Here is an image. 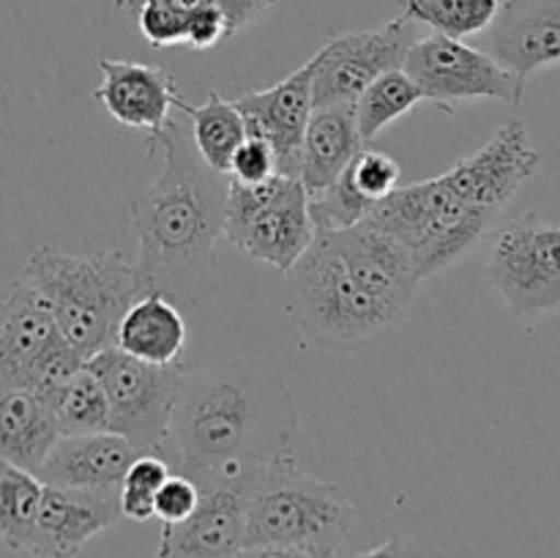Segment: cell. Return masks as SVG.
<instances>
[{"label": "cell", "mask_w": 560, "mask_h": 558, "mask_svg": "<svg viewBox=\"0 0 560 558\" xmlns=\"http://www.w3.org/2000/svg\"><path fill=\"white\" fill-rule=\"evenodd\" d=\"M277 153L262 137L246 135L241 148L235 151L233 164H230V178L241 184H262L271 175H277Z\"/></svg>", "instance_id": "obj_33"}, {"label": "cell", "mask_w": 560, "mask_h": 558, "mask_svg": "<svg viewBox=\"0 0 560 558\" xmlns=\"http://www.w3.org/2000/svg\"><path fill=\"white\" fill-rule=\"evenodd\" d=\"M137 3H140V0H115V9H118V11H129V14H135Z\"/></svg>", "instance_id": "obj_39"}, {"label": "cell", "mask_w": 560, "mask_h": 558, "mask_svg": "<svg viewBox=\"0 0 560 558\" xmlns=\"http://www.w3.org/2000/svg\"><path fill=\"white\" fill-rule=\"evenodd\" d=\"M186 345V323L175 301L162 293H148L126 312L118 328V345L148 364H175Z\"/></svg>", "instance_id": "obj_22"}, {"label": "cell", "mask_w": 560, "mask_h": 558, "mask_svg": "<svg viewBox=\"0 0 560 558\" xmlns=\"http://www.w3.org/2000/svg\"><path fill=\"white\" fill-rule=\"evenodd\" d=\"M235 558H342V556L328 550H310V547L255 545V547H241Z\"/></svg>", "instance_id": "obj_37"}, {"label": "cell", "mask_w": 560, "mask_h": 558, "mask_svg": "<svg viewBox=\"0 0 560 558\" xmlns=\"http://www.w3.org/2000/svg\"><path fill=\"white\" fill-rule=\"evenodd\" d=\"M498 219V213L465 200L443 173L438 178L397 186L372 208L364 222L399 241L413 257L421 279H427L468 255L495 228Z\"/></svg>", "instance_id": "obj_6"}, {"label": "cell", "mask_w": 560, "mask_h": 558, "mask_svg": "<svg viewBox=\"0 0 560 558\" xmlns=\"http://www.w3.org/2000/svg\"><path fill=\"white\" fill-rule=\"evenodd\" d=\"M539 162V151L530 146L528 129L520 120H509L479 151L446 170V175L465 200L501 217L525 181L534 178Z\"/></svg>", "instance_id": "obj_15"}, {"label": "cell", "mask_w": 560, "mask_h": 558, "mask_svg": "<svg viewBox=\"0 0 560 558\" xmlns=\"http://www.w3.org/2000/svg\"><path fill=\"white\" fill-rule=\"evenodd\" d=\"M348 173L350 178L355 181V186H359V189L377 206L383 197H388L397 189L399 173H402V170H399V164L394 162L392 156H386V153L364 148V151L353 159Z\"/></svg>", "instance_id": "obj_30"}, {"label": "cell", "mask_w": 560, "mask_h": 558, "mask_svg": "<svg viewBox=\"0 0 560 558\" xmlns=\"http://www.w3.org/2000/svg\"><path fill=\"white\" fill-rule=\"evenodd\" d=\"M419 102H424V93L405 69H394L377 77L355 102V115H359V129L364 142L375 140L388 124L402 118Z\"/></svg>", "instance_id": "obj_25"}, {"label": "cell", "mask_w": 560, "mask_h": 558, "mask_svg": "<svg viewBox=\"0 0 560 558\" xmlns=\"http://www.w3.org/2000/svg\"><path fill=\"white\" fill-rule=\"evenodd\" d=\"M140 454L135 443L109 430L91 435H60L38 468V479L44 485L120 496L126 474Z\"/></svg>", "instance_id": "obj_19"}, {"label": "cell", "mask_w": 560, "mask_h": 558, "mask_svg": "<svg viewBox=\"0 0 560 558\" xmlns=\"http://www.w3.org/2000/svg\"><path fill=\"white\" fill-rule=\"evenodd\" d=\"M498 9L501 0H402L405 16L452 38L487 31Z\"/></svg>", "instance_id": "obj_27"}, {"label": "cell", "mask_w": 560, "mask_h": 558, "mask_svg": "<svg viewBox=\"0 0 560 558\" xmlns=\"http://www.w3.org/2000/svg\"><path fill=\"white\" fill-rule=\"evenodd\" d=\"M44 481L33 470L0 460V542L14 553H27Z\"/></svg>", "instance_id": "obj_24"}, {"label": "cell", "mask_w": 560, "mask_h": 558, "mask_svg": "<svg viewBox=\"0 0 560 558\" xmlns=\"http://www.w3.org/2000/svg\"><path fill=\"white\" fill-rule=\"evenodd\" d=\"M167 479V457L140 454L131 463L124 487H120V509H124V518L135 520V523H145V520L156 518V492Z\"/></svg>", "instance_id": "obj_29"}, {"label": "cell", "mask_w": 560, "mask_h": 558, "mask_svg": "<svg viewBox=\"0 0 560 558\" xmlns=\"http://www.w3.org/2000/svg\"><path fill=\"white\" fill-rule=\"evenodd\" d=\"M364 148L355 104L315 107L301 151V184L306 195L331 186Z\"/></svg>", "instance_id": "obj_20"}, {"label": "cell", "mask_w": 560, "mask_h": 558, "mask_svg": "<svg viewBox=\"0 0 560 558\" xmlns=\"http://www.w3.org/2000/svg\"><path fill=\"white\" fill-rule=\"evenodd\" d=\"M120 518L124 509H120V496L115 492L44 485L42 507L27 542V556L74 558L93 536L113 528Z\"/></svg>", "instance_id": "obj_17"}, {"label": "cell", "mask_w": 560, "mask_h": 558, "mask_svg": "<svg viewBox=\"0 0 560 558\" xmlns=\"http://www.w3.org/2000/svg\"><path fill=\"white\" fill-rule=\"evenodd\" d=\"M178 113L189 115V131L200 151L202 162L217 173L230 175L235 151L246 140V120L233 98H224L219 91H208L202 104L178 102Z\"/></svg>", "instance_id": "obj_23"}, {"label": "cell", "mask_w": 560, "mask_h": 558, "mask_svg": "<svg viewBox=\"0 0 560 558\" xmlns=\"http://www.w3.org/2000/svg\"><path fill=\"white\" fill-rule=\"evenodd\" d=\"M66 345L42 290L16 274L0 299V386L36 388Z\"/></svg>", "instance_id": "obj_12"}, {"label": "cell", "mask_w": 560, "mask_h": 558, "mask_svg": "<svg viewBox=\"0 0 560 558\" xmlns=\"http://www.w3.org/2000/svg\"><path fill=\"white\" fill-rule=\"evenodd\" d=\"M20 274L42 290L63 339L85 361L118 345L126 312L151 293L137 263L118 249L77 255L38 246Z\"/></svg>", "instance_id": "obj_4"}, {"label": "cell", "mask_w": 560, "mask_h": 558, "mask_svg": "<svg viewBox=\"0 0 560 558\" xmlns=\"http://www.w3.org/2000/svg\"><path fill=\"white\" fill-rule=\"evenodd\" d=\"M312 80L315 63L310 58L277 85L266 91H246L244 96L233 98L246 120V135L262 137L277 153L279 173L290 178H301L304 135L315 113Z\"/></svg>", "instance_id": "obj_14"}, {"label": "cell", "mask_w": 560, "mask_h": 558, "mask_svg": "<svg viewBox=\"0 0 560 558\" xmlns=\"http://www.w3.org/2000/svg\"><path fill=\"white\" fill-rule=\"evenodd\" d=\"M200 503V487L191 476L170 474V479L156 492V518L162 525H178L189 518Z\"/></svg>", "instance_id": "obj_32"}, {"label": "cell", "mask_w": 560, "mask_h": 558, "mask_svg": "<svg viewBox=\"0 0 560 558\" xmlns=\"http://www.w3.org/2000/svg\"><path fill=\"white\" fill-rule=\"evenodd\" d=\"M410 16L399 14L375 31H350L331 36L315 55L312 96L315 107L328 104H355L361 93L386 71L402 69L410 47L419 42Z\"/></svg>", "instance_id": "obj_11"}, {"label": "cell", "mask_w": 560, "mask_h": 558, "mask_svg": "<svg viewBox=\"0 0 560 558\" xmlns=\"http://www.w3.org/2000/svg\"><path fill=\"white\" fill-rule=\"evenodd\" d=\"M299 405L282 370L262 359H228L186 372L173 416L175 463L195 481L252 476L295 460Z\"/></svg>", "instance_id": "obj_1"}, {"label": "cell", "mask_w": 560, "mask_h": 558, "mask_svg": "<svg viewBox=\"0 0 560 558\" xmlns=\"http://www.w3.org/2000/svg\"><path fill=\"white\" fill-rule=\"evenodd\" d=\"M359 523L353 498L334 481L301 470L299 460L260 465L249 487L244 547L288 545L342 556Z\"/></svg>", "instance_id": "obj_5"}, {"label": "cell", "mask_w": 560, "mask_h": 558, "mask_svg": "<svg viewBox=\"0 0 560 558\" xmlns=\"http://www.w3.org/2000/svg\"><path fill=\"white\" fill-rule=\"evenodd\" d=\"M224 239L252 260L288 274L315 239L310 195L301 178L282 173L262 184L230 178Z\"/></svg>", "instance_id": "obj_7"}, {"label": "cell", "mask_w": 560, "mask_h": 558, "mask_svg": "<svg viewBox=\"0 0 560 558\" xmlns=\"http://www.w3.org/2000/svg\"><path fill=\"white\" fill-rule=\"evenodd\" d=\"M353 558H448L441 547L430 545L416 536H394V539L383 542V545L372 547V550L355 553Z\"/></svg>", "instance_id": "obj_35"}, {"label": "cell", "mask_w": 560, "mask_h": 558, "mask_svg": "<svg viewBox=\"0 0 560 558\" xmlns=\"http://www.w3.org/2000/svg\"><path fill=\"white\" fill-rule=\"evenodd\" d=\"M228 36H233V33H230V22L213 0H202V3L197 5L195 11H189V16H186L184 47L206 53V49H213L217 44H222Z\"/></svg>", "instance_id": "obj_34"}, {"label": "cell", "mask_w": 560, "mask_h": 558, "mask_svg": "<svg viewBox=\"0 0 560 558\" xmlns=\"http://www.w3.org/2000/svg\"><path fill=\"white\" fill-rule=\"evenodd\" d=\"M487 279L512 315L560 306V224L523 213L503 224L487 260Z\"/></svg>", "instance_id": "obj_10"}, {"label": "cell", "mask_w": 560, "mask_h": 558, "mask_svg": "<svg viewBox=\"0 0 560 558\" xmlns=\"http://www.w3.org/2000/svg\"><path fill=\"white\" fill-rule=\"evenodd\" d=\"M213 3L228 16L230 33H238L260 22L277 5V0H213Z\"/></svg>", "instance_id": "obj_36"}, {"label": "cell", "mask_w": 560, "mask_h": 558, "mask_svg": "<svg viewBox=\"0 0 560 558\" xmlns=\"http://www.w3.org/2000/svg\"><path fill=\"white\" fill-rule=\"evenodd\" d=\"M372 208H375V202L355 186L348 170L331 186L310 195V213L315 230L355 228L370 217Z\"/></svg>", "instance_id": "obj_28"}, {"label": "cell", "mask_w": 560, "mask_h": 558, "mask_svg": "<svg viewBox=\"0 0 560 558\" xmlns=\"http://www.w3.org/2000/svg\"><path fill=\"white\" fill-rule=\"evenodd\" d=\"M159 148L162 173L131 200L140 241L135 263L151 293L191 306L219 290L217 241L228 228L230 175L202 162L191 131L178 118L170 120Z\"/></svg>", "instance_id": "obj_3"}, {"label": "cell", "mask_w": 560, "mask_h": 558, "mask_svg": "<svg viewBox=\"0 0 560 558\" xmlns=\"http://www.w3.org/2000/svg\"><path fill=\"white\" fill-rule=\"evenodd\" d=\"M419 282L408 249L375 224L315 230L310 249L284 274V310L320 342H361L405 315Z\"/></svg>", "instance_id": "obj_2"}, {"label": "cell", "mask_w": 560, "mask_h": 558, "mask_svg": "<svg viewBox=\"0 0 560 558\" xmlns=\"http://www.w3.org/2000/svg\"><path fill=\"white\" fill-rule=\"evenodd\" d=\"M140 3H145V0H140ZM140 3H137V9H140ZM151 3H162V5H170V9H178V11H186V14H189V11H195L202 0H151Z\"/></svg>", "instance_id": "obj_38"}, {"label": "cell", "mask_w": 560, "mask_h": 558, "mask_svg": "<svg viewBox=\"0 0 560 558\" xmlns=\"http://www.w3.org/2000/svg\"><path fill=\"white\" fill-rule=\"evenodd\" d=\"M88 367L102 377L107 392L109 432L124 435L142 454L167 457L184 364H148L126 350L107 348L88 359Z\"/></svg>", "instance_id": "obj_8"}, {"label": "cell", "mask_w": 560, "mask_h": 558, "mask_svg": "<svg viewBox=\"0 0 560 558\" xmlns=\"http://www.w3.org/2000/svg\"><path fill=\"white\" fill-rule=\"evenodd\" d=\"M55 421L60 435H91V432L109 430L107 392L88 361L55 403Z\"/></svg>", "instance_id": "obj_26"}, {"label": "cell", "mask_w": 560, "mask_h": 558, "mask_svg": "<svg viewBox=\"0 0 560 558\" xmlns=\"http://www.w3.org/2000/svg\"><path fill=\"white\" fill-rule=\"evenodd\" d=\"M487 31L492 58L523 82L560 63V0H503Z\"/></svg>", "instance_id": "obj_18"}, {"label": "cell", "mask_w": 560, "mask_h": 558, "mask_svg": "<svg viewBox=\"0 0 560 558\" xmlns=\"http://www.w3.org/2000/svg\"><path fill=\"white\" fill-rule=\"evenodd\" d=\"M58 438V421L47 399L33 388L0 386V460L38 474Z\"/></svg>", "instance_id": "obj_21"}, {"label": "cell", "mask_w": 560, "mask_h": 558, "mask_svg": "<svg viewBox=\"0 0 560 558\" xmlns=\"http://www.w3.org/2000/svg\"><path fill=\"white\" fill-rule=\"evenodd\" d=\"M402 69L421 88L424 102H432L446 115H454L459 104L474 98H498L512 107L523 102L525 82L514 71L490 53L443 33L421 36L410 47Z\"/></svg>", "instance_id": "obj_9"}, {"label": "cell", "mask_w": 560, "mask_h": 558, "mask_svg": "<svg viewBox=\"0 0 560 558\" xmlns=\"http://www.w3.org/2000/svg\"><path fill=\"white\" fill-rule=\"evenodd\" d=\"M186 16H189L186 11L145 0L137 9V25H140L145 42H151L153 47H180V44H186Z\"/></svg>", "instance_id": "obj_31"}, {"label": "cell", "mask_w": 560, "mask_h": 558, "mask_svg": "<svg viewBox=\"0 0 560 558\" xmlns=\"http://www.w3.org/2000/svg\"><path fill=\"white\" fill-rule=\"evenodd\" d=\"M257 474V470H255ZM252 476L197 481L200 503L178 525H162L156 558H235L246 539Z\"/></svg>", "instance_id": "obj_13"}, {"label": "cell", "mask_w": 560, "mask_h": 558, "mask_svg": "<svg viewBox=\"0 0 560 558\" xmlns=\"http://www.w3.org/2000/svg\"><path fill=\"white\" fill-rule=\"evenodd\" d=\"M102 85L93 91L118 124L148 131V151L156 153L159 140L178 109L180 85L173 71L140 60L98 58Z\"/></svg>", "instance_id": "obj_16"}]
</instances>
